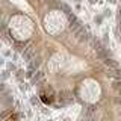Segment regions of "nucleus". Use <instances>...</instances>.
Returning <instances> with one entry per match:
<instances>
[{"label":"nucleus","mask_w":121,"mask_h":121,"mask_svg":"<svg viewBox=\"0 0 121 121\" xmlns=\"http://www.w3.org/2000/svg\"><path fill=\"white\" fill-rule=\"evenodd\" d=\"M39 97L44 103L50 104V103H53V100H55V91H53L52 86H45V88H43L39 91Z\"/></svg>","instance_id":"f257e3e1"},{"label":"nucleus","mask_w":121,"mask_h":121,"mask_svg":"<svg viewBox=\"0 0 121 121\" xmlns=\"http://www.w3.org/2000/svg\"><path fill=\"white\" fill-rule=\"evenodd\" d=\"M35 45H33L32 43H29L27 45H26V48H24V52H23V59L24 60H27V62H30V60L33 59V56H35Z\"/></svg>","instance_id":"f03ea898"},{"label":"nucleus","mask_w":121,"mask_h":121,"mask_svg":"<svg viewBox=\"0 0 121 121\" xmlns=\"http://www.w3.org/2000/svg\"><path fill=\"white\" fill-rule=\"evenodd\" d=\"M67 18H68V23H70V29L73 30V33H74L77 29H80V27H82L80 20H79V18L76 17L74 14H68V15H67Z\"/></svg>","instance_id":"7ed1b4c3"},{"label":"nucleus","mask_w":121,"mask_h":121,"mask_svg":"<svg viewBox=\"0 0 121 121\" xmlns=\"http://www.w3.org/2000/svg\"><path fill=\"white\" fill-rule=\"evenodd\" d=\"M74 36L77 38V41L79 43H85V41H88V39H91V35L88 32L85 30V26H82L80 29H77L74 32Z\"/></svg>","instance_id":"20e7f679"},{"label":"nucleus","mask_w":121,"mask_h":121,"mask_svg":"<svg viewBox=\"0 0 121 121\" xmlns=\"http://www.w3.org/2000/svg\"><path fill=\"white\" fill-rule=\"evenodd\" d=\"M95 112H97L95 106H88L83 112V121H94L95 120Z\"/></svg>","instance_id":"39448f33"},{"label":"nucleus","mask_w":121,"mask_h":121,"mask_svg":"<svg viewBox=\"0 0 121 121\" xmlns=\"http://www.w3.org/2000/svg\"><path fill=\"white\" fill-rule=\"evenodd\" d=\"M59 100H60V104H68L73 101V94L68 92V91H60L59 92Z\"/></svg>","instance_id":"423d86ee"},{"label":"nucleus","mask_w":121,"mask_h":121,"mask_svg":"<svg viewBox=\"0 0 121 121\" xmlns=\"http://www.w3.org/2000/svg\"><path fill=\"white\" fill-rule=\"evenodd\" d=\"M106 76L111 79H121V70L120 68H113V70H108V73H106Z\"/></svg>","instance_id":"0eeeda50"},{"label":"nucleus","mask_w":121,"mask_h":121,"mask_svg":"<svg viewBox=\"0 0 121 121\" xmlns=\"http://www.w3.org/2000/svg\"><path fill=\"white\" fill-rule=\"evenodd\" d=\"M104 65L109 68V70H113V68H120V65H118V62H117L115 59H112V58H106L104 60Z\"/></svg>","instance_id":"6e6552de"},{"label":"nucleus","mask_w":121,"mask_h":121,"mask_svg":"<svg viewBox=\"0 0 121 121\" xmlns=\"http://www.w3.org/2000/svg\"><path fill=\"white\" fill-rule=\"evenodd\" d=\"M39 65H41V58L38 56V58H33V59L29 62V70H36Z\"/></svg>","instance_id":"1a4fd4ad"},{"label":"nucleus","mask_w":121,"mask_h":121,"mask_svg":"<svg viewBox=\"0 0 121 121\" xmlns=\"http://www.w3.org/2000/svg\"><path fill=\"white\" fill-rule=\"evenodd\" d=\"M43 79H44V73H43V71H38V73L32 77V83H33V85H38V83L43 82Z\"/></svg>","instance_id":"9d476101"},{"label":"nucleus","mask_w":121,"mask_h":121,"mask_svg":"<svg viewBox=\"0 0 121 121\" xmlns=\"http://www.w3.org/2000/svg\"><path fill=\"white\" fill-rule=\"evenodd\" d=\"M26 45H27V44H26V43H21V41H17V39H15V43H14V48H15V50H17V52H24V48H26Z\"/></svg>","instance_id":"9b49d317"},{"label":"nucleus","mask_w":121,"mask_h":121,"mask_svg":"<svg viewBox=\"0 0 121 121\" xmlns=\"http://www.w3.org/2000/svg\"><path fill=\"white\" fill-rule=\"evenodd\" d=\"M112 86H113V89H121V79H115L113 80V83H112Z\"/></svg>","instance_id":"f8f14e48"},{"label":"nucleus","mask_w":121,"mask_h":121,"mask_svg":"<svg viewBox=\"0 0 121 121\" xmlns=\"http://www.w3.org/2000/svg\"><path fill=\"white\" fill-rule=\"evenodd\" d=\"M60 8H62L64 11H65V14L68 15V14H71V9H70V6L68 5H65V3H62V5H60Z\"/></svg>","instance_id":"ddd939ff"},{"label":"nucleus","mask_w":121,"mask_h":121,"mask_svg":"<svg viewBox=\"0 0 121 121\" xmlns=\"http://www.w3.org/2000/svg\"><path fill=\"white\" fill-rule=\"evenodd\" d=\"M94 21H95V23H97V24H100V23H101V21H103V17H101V15H97V17H95V18H94Z\"/></svg>","instance_id":"4468645a"},{"label":"nucleus","mask_w":121,"mask_h":121,"mask_svg":"<svg viewBox=\"0 0 121 121\" xmlns=\"http://www.w3.org/2000/svg\"><path fill=\"white\" fill-rule=\"evenodd\" d=\"M23 73H24V71H21V70L17 71V79H18V80H21V79H23Z\"/></svg>","instance_id":"2eb2a0df"},{"label":"nucleus","mask_w":121,"mask_h":121,"mask_svg":"<svg viewBox=\"0 0 121 121\" xmlns=\"http://www.w3.org/2000/svg\"><path fill=\"white\" fill-rule=\"evenodd\" d=\"M8 68L12 70V71H15V65H14V64H8Z\"/></svg>","instance_id":"dca6fc26"},{"label":"nucleus","mask_w":121,"mask_h":121,"mask_svg":"<svg viewBox=\"0 0 121 121\" xmlns=\"http://www.w3.org/2000/svg\"><path fill=\"white\" fill-rule=\"evenodd\" d=\"M115 103H117V104H120V103H121V95H118V97L115 98Z\"/></svg>","instance_id":"f3484780"},{"label":"nucleus","mask_w":121,"mask_h":121,"mask_svg":"<svg viewBox=\"0 0 121 121\" xmlns=\"http://www.w3.org/2000/svg\"><path fill=\"white\" fill-rule=\"evenodd\" d=\"M20 89H21V91H26V89H27V85H26V83H24V85H21Z\"/></svg>","instance_id":"a211bd4d"},{"label":"nucleus","mask_w":121,"mask_h":121,"mask_svg":"<svg viewBox=\"0 0 121 121\" xmlns=\"http://www.w3.org/2000/svg\"><path fill=\"white\" fill-rule=\"evenodd\" d=\"M30 103H32V104H36V98H35V97H33V98H32V100H30Z\"/></svg>","instance_id":"6ab92c4d"},{"label":"nucleus","mask_w":121,"mask_h":121,"mask_svg":"<svg viewBox=\"0 0 121 121\" xmlns=\"http://www.w3.org/2000/svg\"><path fill=\"white\" fill-rule=\"evenodd\" d=\"M97 2H98V0H89V3H91V5H95Z\"/></svg>","instance_id":"aec40b11"},{"label":"nucleus","mask_w":121,"mask_h":121,"mask_svg":"<svg viewBox=\"0 0 121 121\" xmlns=\"http://www.w3.org/2000/svg\"><path fill=\"white\" fill-rule=\"evenodd\" d=\"M109 2H111V3H117V0H109Z\"/></svg>","instance_id":"412c9836"},{"label":"nucleus","mask_w":121,"mask_h":121,"mask_svg":"<svg viewBox=\"0 0 121 121\" xmlns=\"http://www.w3.org/2000/svg\"><path fill=\"white\" fill-rule=\"evenodd\" d=\"M118 95H121V89H118Z\"/></svg>","instance_id":"4be33fe9"},{"label":"nucleus","mask_w":121,"mask_h":121,"mask_svg":"<svg viewBox=\"0 0 121 121\" xmlns=\"http://www.w3.org/2000/svg\"><path fill=\"white\" fill-rule=\"evenodd\" d=\"M76 2H77V3H79V2H82V0H76Z\"/></svg>","instance_id":"5701e85b"}]
</instances>
